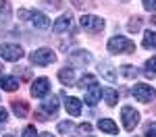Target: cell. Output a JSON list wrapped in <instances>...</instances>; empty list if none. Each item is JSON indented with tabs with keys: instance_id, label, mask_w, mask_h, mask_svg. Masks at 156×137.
<instances>
[{
	"instance_id": "obj_1",
	"label": "cell",
	"mask_w": 156,
	"mask_h": 137,
	"mask_svg": "<svg viewBox=\"0 0 156 137\" xmlns=\"http://www.w3.org/2000/svg\"><path fill=\"white\" fill-rule=\"evenodd\" d=\"M106 48L110 54H133L135 52V44L125 36H115L108 39Z\"/></svg>"
},
{
	"instance_id": "obj_2",
	"label": "cell",
	"mask_w": 156,
	"mask_h": 137,
	"mask_svg": "<svg viewBox=\"0 0 156 137\" xmlns=\"http://www.w3.org/2000/svg\"><path fill=\"white\" fill-rule=\"evenodd\" d=\"M29 60L31 64H37V67H46V64H52L56 62V54L50 48H37L29 54Z\"/></svg>"
},
{
	"instance_id": "obj_3",
	"label": "cell",
	"mask_w": 156,
	"mask_h": 137,
	"mask_svg": "<svg viewBox=\"0 0 156 137\" xmlns=\"http://www.w3.org/2000/svg\"><path fill=\"white\" fill-rule=\"evenodd\" d=\"M56 110H58V100L54 96H50V98H46L42 102V106L36 110V118L37 121H48L50 116L56 114Z\"/></svg>"
},
{
	"instance_id": "obj_4",
	"label": "cell",
	"mask_w": 156,
	"mask_h": 137,
	"mask_svg": "<svg viewBox=\"0 0 156 137\" xmlns=\"http://www.w3.org/2000/svg\"><path fill=\"white\" fill-rule=\"evenodd\" d=\"M131 94H133V98L137 100V102H142V104H148V102H152V100L156 98V89L152 85H146V83L133 85Z\"/></svg>"
},
{
	"instance_id": "obj_5",
	"label": "cell",
	"mask_w": 156,
	"mask_h": 137,
	"mask_svg": "<svg viewBox=\"0 0 156 137\" xmlns=\"http://www.w3.org/2000/svg\"><path fill=\"white\" fill-rule=\"evenodd\" d=\"M23 56H25V52L21 46H17V44H0V58H4L9 62H17Z\"/></svg>"
},
{
	"instance_id": "obj_6",
	"label": "cell",
	"mask_w": 156,
	"mask_h": 137,
	"mask_svg": "<svg viewBox=\"0 0 156 137\" xmlns=\"http://www.w3.org/2000/svg\"><path fill=\"white\" fill-rule=\"evenodd\" d=\"M121 118H123V127L127 131H133L140 125V112L135 110L133 106H123L121 108Z\"/></svg>"
},
{
	"instance_id": "obj_7",
	"label": "cell",
	"mask_w": 156,
	"mask_h": 137,
	"mask_svg": "<svg viewBox=\"0 0 156 137\" xmlns=\"http://www.w3.org/2000/svg\"><path fill=\"white\" fill-rule=\"evenodd\" d=\"M79 25H81L83 29H87V31L96 33V31H102V29H104V19H100L96 15H81Z\"/></svg>"
},
{
	"instance_id": "obj_8",
	"label": "cell",
	"mask_w": 156,
	"mask_h": 137,
	"mask_svg": "<svg viewBox=\"0 0 156 137\" xmlns=\"http://www.w3.org/2000/svg\"><path fill=\"white\" fill-rule=\"evenodd\" d=\"M50 91V79L48 77H37L31 83V96L34 98H44Z\"/></svg>"
},
{
	"instance_id": "obj_9",
	"label": "cell",
	"mask_w": 156,
	"mask_h": 137,
	"mask_svg": "<svg viewBox=\"0 0 156 137\" xmlns=\"http://www.w3.org/2000/svg\"><path fill=\"white\" fill-rule=\"evenodd\" d=\"M98 71H100V77H104L108 83H117V69H115L110 62L102 60L98 64Z\"/></svg>"
},
{
	"instance_id": "obj_10",
	"label": "cell",
	"mask_w": 156,
	"mask_h": 137,
	"mask_svg": "<svg viewBox=\"0 0 156 137\" xmlns=\"http://www.w3.org/2000/svg\"><path fill=\"white\" fill-rule=\"evenodd\" d=\"M29 21L36 25L37 29H48L50 27V19L42 11H29Z\"/></svg>"
},
{
	"instance_id": "obj_11",
	"label": "cell",
	"mask_w": 156,
	"mask_h": 137,
	"mask_svg": "<svg viewBox=\"0 0 156 137\" xmlns=\"http://www.w3.org/2000/svg\"><path fill=\"white\" fill-rule=\"evenodd\" d=\"M71 62L75 67H85L92 62V54L85 52V50H73L71 52Z\"/></svg>"
},
{
	"instance_id": "obj_12",
	"label": "cell",
	"mask_w": 156,
	"mask_h": 137,
	"mask_svg": "<svg viewBox=\"0 0 156 137\" xmlns=\"http://www.w3.org/2000/svg\"><path fill=\"white\" fill-rule=\"evenodd\" d=\"M100 96H102V89H100V85L98 83H94V85L87 87V91H85V104L87 106H96L98 102H100Z\"/></svg>"
},
{
	"instance_id": "obj_13",
	"label": "cell",
	"mask_w": 156,
	"mask_h": 137,
	"mask_svg": "<svg viewBox=\"0 0 156 137\" xmlns=\"http://www.w3.org/2000/svg\"><path fill=\"white\" fill-rule=\"evenodd\" d=\"M65 108H67V112L71 116H79L81 114V100L73 98V96H67L65 98Z\"/></svg>"
},
{
	"instance_id": "obj_14",
	"label": "cell",
	"mask_w": 156,
	"mask_h": 137,
	"mask_svg": "<svg viewBox=\"0 0 156 137\" xmlns=\"http://www.w3.org/2000/svg\"><path fill=\"white\" fill-rule=\"evenodd\" d=\"M69 27H71V15H69V12H65V15H60L58 19L54 21L52 31H54V33H62V31H67Z\"/></svg>"
},
{
	"instance_id": "obj_15",
	"label": "cell",
	"mask_w": 156,
	"mask_h": 137,
	"mask_svg": "<svg viewBox=\"0 0 156 137\" xmlns=\"http://www.w3.org/2000/svg\"><path fill=\"white\" fill-rule=\"evenodd\" d=\"M0 87L4 91H15V89H19V79L12 77V75H2L0 77Z\"/></svg>"
},
{
	"instance_id": "obj_16",
	"label": "cell",
	"mask_w": 156,
	"mask_h": 137,
	"mask_svg": "<svg viewBox=\"0 0 156 137\" xmlns=\"http://www.w3.org/2000/svg\"><path fill=\"white\" fill-rule=\"evenodd\" d=\"M98 129L104 131V133H110V135H119V127H117L115 121H110V118H100L98 121Z\"/></svg>"
},
{
	"instance_id": "obj_17",
	"label": "cell",
	"mask_w": 156,
	"mask_h": 137,
	"mask_svg": "<svg viewBox=\"0 0 156 137\" xmlns=\"http://www.w3.org/2000/svg\"><path fill=\"white\" fill-rule=\"evenodd\" d=\"M11 108H12V112H15L19 118H25V116H27V112H29V104H27L25 100H12Z\"/></svg>"
},
{
	"instance_id": "obj_18",
	"label": "cell",
	"mask_w": 156,
	"mask_h": 137,
	"mask_svg": "<svg viewBox=\"0 0 156 137\" xmlns=\"http://www.w3.org/2000/svg\"><path fill=\"white\" fill-rule=\"evenodd\" d=\"M58 79H60L62 85H73V81H75V69H71V67L60 69L58 71Z\"/></svg>"
},
{
	"instance_id": "obj_19",
	"label": "cell",
	"mask_w": 156,
	"mask_h": 137,
	"mask_svg": "<svg viewBox=\"0 0 156 137\" xmlns=\"http://www.w3.org/2000/svg\"><path fill=\"white\" fill-rule=\"evenodd\" d=\"M11 17H12L11 2H9V0H0V23L11 21Z\"/></svg>"
},
{
	"instance_id": "obj_20",
	"label": "cell",
	"mask_w": 156,
	"mask_h": 137,
	"mask_svg": "<svg viewBox=\"0 0 156 137\" xmlns=\"http://www.w3.org/2000/svg\"><path fill=\"white\" fill-rule=\"evenodd\" d=\"M142 46L144 48H156V31H146L144 39H142Z\"/></svg>"
},
{
	"instance_id": "obj_21",
	"label": "cell",
	"mask_w": 156,
	"mask_h": 137,
	"mask_svg": "<svg viewBox=\"0 0 156 137\" xmlns=\"http://www.w3.org/2000/svg\"><path fill=\"white\" fill-rule=\"evenodd\" d=\"M121 75H123L125 79H135V77L140 75V71H137L133 64H123V67H121Z\"/></svg>"
},
{
	"instance_id": "obj_22",
	"label": "cell",
	"mask_w": 156,
	"mask_h": 137,
	"mask_svg": "<svg viewBox=\"0 0 156 137\" xmlns=\"http://www.w3.org/2000/svg\"><path fill=\"white\" fill-rule=\"evenodd\" d=\"M94 83H98V79H96V75H83V77H81V79H79V81H77V87H79V89H87V87L90 85H94Z\"/></svg>"
},
{
	"instance_id": "obj_23",
	"label": "cell",
	"mask_w": 156,
	"mask_h": 137,
	"mask_svg": "<svg viewBox=\"0 0 156 137\" xmlns=\"http://www.w3.org/2000/svg\"><path fill=\"white\" fill-rule=\"evenodd\" d=\"M144 75H146V77H150V79H154V77H156V56H152L150 60H146Z\"/></svg>"
},
{
	"instance_id": "obj_24",
	"label": "cell",
	"mask_w": 156,
	"mask_h": 137,
	"mask_svg": "<svg viewBox=\"0 0 156 137\" xmlns=\"http://www.w3.org/2000/svg\"><path fill=\"white\" fill-rule=\"evenodd\" d=\"M102 94H104V100H106L108 106H115V104H117V89L108 87V89H104Z\"/></svg>"
},
{
	"instance_id": "obj_25",
	"label": "cell",
	"mask_w": 156,
	"mask_h": 137,
	"mask_svg": "<svg viewBox=\"0 0 156 137\" xmlns=\"http://www.w3.org/2000/svg\"><path fill=\"white\" fill-rule=\"evenodd\" d=\"M73 4H75L77 9H81V11H90V9H94V6H96V2H94V0H73Z\"/></svg>"
},
{
	"instance_id": "obj_26",
	"label": "cell",
	"mask_w": 156,
	"mask_h": 137,
	"mask_svg": "<svg viewBox=\"0 0 156 137\" xmlns=\"http://www.w3.org/2000/svg\"><path fill=\"white\" fill-rule=\"evenodd\" d=\"M140 27H142V19H140V17H133L131 21L127 23V29L133 31V33H135V31H140Z\"/></svg>"
},
{
	"instance_id": "obj_27",
	"label": "cell",
	"mask_w": 156,
	"mask_h": 137,
	"mask_svg": "<svg viewBox=\"0 0 156 137\" xmlns=\"http://www.w3.org/2000/svg\"><path fill=\"white\" fill-rule=\"evenodd\" d=\"M73 127H75V125H73L71 121H62V123H58V131L60 133H71Z\"/></svg>"
},
{
	"instance_id": "obj_28",
	"label": "cell",
	"mask_w": 156,
	"mask_h": 137,
	"mask_svg": "<svg viewBox=\"0 0 156 137\" xmlns=\"http://www.w3.org/2000/svg\"><path fill=\"white\" fill-rule=\"evenodd\" d=\"M23 137H37L36 127H34V125H27V127L23 129Z\"/></svg>"
},
{
	"instance_id": "obj_29",
	"label": "cell",
	"mask_w": 156,
	"mask_h": 137,
	"mask_svg": "<svg viewBox=\"0 0 156 137\" xmlns=\"http://www.w3.org/2000/svg\"><path fill=\"white\" fill-rule=\"evenodd\" d=\"M144 2V9L148 12H156V0H142Z\"/></svg>"
},
{
	"instance_id": "obj_30",
	"label": "cell",
	"mask_w": 156,
	"mask_h": 137,
	"mask_svg": "<svg viewBox=\"0 0 156 137\" xmlns=\"http://www.w3.org/2000/svg\"><path fill=\"white\" fill-rule=\"evenodd\" d=\"M146 137H156V123H150L146 127Z\"/></svg>"
},
{
	"instance_id": "obj_31",
	"label": "cell",
	"mask_w": 156,
	"mask_h": 137,
	"mask_svg": "<svg viewBox=\"0 0 156 137\" xmlns=\"http://www.w3.org/2000/svg\"><path fill=\"white\" fill-rule=\"evenodd\" d=\"M6 121H9V110L0 106V123H6Z\"/></svg>"
},
{
	"instance_id": "obj_32",
	"label": "cell",
	"mask_w": 156,
	"mask_h": 137,
	"mask_svg": "<svg viewBox=\"0 0 156 137\" xmlns=\"http://www.w3.org/2000/svg\"><path fill=\"white\" fill-rule=\"evenodd\" d=\"M79 131H81V133H90V131H92V125H87V123L79 125Z\"/></svg>"
},
{
	"instance_id": "obj_33",
	"label": "cell",
	"mask_w": 156,
	"mask_h": 137,
	"mask_svg": "<svg viewBox=\"0 0 156 137\" xmlns=\"http://www.w3.org/2000/svg\"><path fill=\"white\" fill-rule=\"evenodd\" d=\"M40 137H54V135H50V133H42Z\"/></svg>"
},
{
	"instance_id": "obj_34",
	"label": "cell",
	"mask_w": 156,
	"mask_h": 137,
	"mask_svg": "<svg viewBox=\"0 0 156 137\" xmlns=\"http://www.w3.org/2000/svg\"><path fill=\"white\" fill-rule=\"evenodd\" d=\"M150 21H152V23H154V25H156V15H154V17H152V19H150Z\"/></svg>"
},
{
	"instance_id": "obj_35",
	"label": "cell",
	"mask_w": 156,
	"mask_h": 137,
	"mask_svg": "<svg viewBox=\"0 0 156 137\" xmlns=\"http://www.w3.org/2000/svg\"><path fill=\"white\" fill-rule=\"evenodd\" d=\"M2 71H4V67H2V64H0V73H2Z\"/></svg>"
},
{
	"instance_id": "obj_36",
	"label": "cell",
	"mask_w": 156,
	"mask_h": 137,
	"mask_svg": "<svg viewBox=\"0 0 156 137\" xmlns=\"http://www.w3.org/2000/svg\"><path fill=\"white\" fill-rule=\"evenodd\" d=\"M4 137H15V135H4Z\"/></svg>"
},
{
	"instance_id": "obj_37",
	"label": "cell",
	"mask_w": 156,
	"mask_h": 137,
	"mask_svg": "<svg viewBox=\"0 0 156 137\" xmlns=\"http://www.w3.org/2000/svg\"><path fill=\"white\" fill-rule=\"evenodd\" d=\"M121 2H127V0H121Z\"/></svg>"
},
{
	"instance_id": "obj_38",
	"label": "cell",
	"mask_w": 156,
	"mask_h": 137,
	"mask_svg": "<svg viewBox=\"0 0 156 137\" xmlns=\"http://www.w3.org/2000/svg\"><path fill=\"white\" fill-rule=\"evenodd\" d=\"M90 137H92V135H90Z\"/></svg>"
}]
</instances>
